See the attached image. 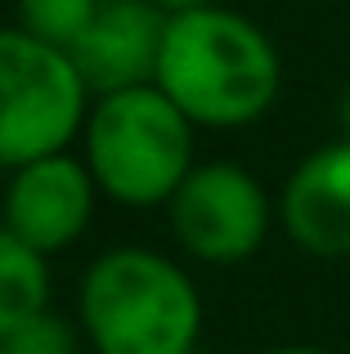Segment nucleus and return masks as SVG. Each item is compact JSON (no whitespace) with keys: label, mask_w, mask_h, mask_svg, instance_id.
Returning <instances> with one entry per match:
<instances>
[{"label":"nucleus","mask_w":350,"mask_h":354,"mask_svg":"<svg viewBox=\"0 0 350 354\" xmlns=\"http://www.w3.org/2000/svg\"><path fill=\"white\" fill-rule=\"evenodd\" d=\"M158 86L193 126L243 130L274 108L283 59L261 23L225 5L171 14Z\"/></svg>","instance_id":"nucleus-1"},{"label":"nucleus","mask_w":350,"mask_h":354,"mask_svg":"<svg viewBox=\"0 0 350 354\" xmlns=\"http://www.w3.org/2000/svg\"><path fill=\"white\" fill-rule=\"evenodd\" d=\"M81 332L99 354H193L202 292L153 247H113L90 260L77 292Z\"/></svg>","instance_id":"nucleus-2"},{"label":"nucleus","mask_w":350,"mask_h":354,"mask_svg":"<svg viewBox=\"0 0 350 354\" xmlns=\"http://www.w3.org/2000/svg\"><path fill=\"white\" fill-rule=\"evenodd\" d=\"M193 121L167 99V90L131 86L99 95L86 117V166L99 193L122 207H167L193 171Z\"/></svg>","instance_id":"nucleus-3"},{"label":"nucleus","mask_w":350,"mask_h":354,"mask_svg":"<svg viewBox=\"0 0 350 354\" xmlns=\"http://www.w3.org/2000/svg\"><path fill=\"white\" fill-rule=\"evenodd\" d=\"M90 90L68 50L36 41L23 27H0V166L14 171L86 130Z\"/></svg>","instance_id":"nucleus-4"},{"label":"nucleus","mask_w":350,"mask_h":354,"mask_svg":"<svg viewBox=\"0 0 350 354\" xmlns=\"http://www.w3.org/2000/svg\"><path fill=\"white\" fill-rule=\"evenodd\" d=\"M171 234L180 251L202 265H243L265 247L279 207L265 184L238 162H202L184 175L167 202Z\"/></svg>","instance_id":"nucleus-5"},{"label":"nucleus","mask_w":350,"mask_h":354,"mask_svg":"<svg viewBox=\"0 0 350 354\" xmlns=\"http://www.w3.org/2000/svg\"><path fill=\"white\" fill-rule=\"evenodd\" d=\"M95 193L99 184L90 175L86 157L72 153L36 157V162H23L9 171L0 225L14 238H23L32 251L54 256L86 234L90 216H95Z\"/></svg>","instance_id":"nucleus-6"},{"label":"nucleus","mask_w":350,"mask_h":354,"mask_svg":"<svg viewBox=\"0 0 350 354\" xmlns=\"http://www.w3.org/2000/svg\"><path fill=\"white\" fill-rule=\"evenodd\" d=\"M279 225L315 260H350V139L310 148L279 193Z\"/></svg>","instance_id":"nucleus-7"},{"label":"nucleus","mask_w":350,"mask_h":354,"mask_svg":"<svg viewBox=\"0 0 350 354\" xmlns=\"http://www.w3.org/2000/svg\"><path fill=\"white\" fill-rule=\"evenodd\" d=\"M167 23L171 14L158 0H104L95 23L68 50L90 95L153 86L162 41H167Z\"/></svg>","instance_id":"nucleus-8"},{"label":"nucleus","mask_w":350,"mask_h":354,"mask_svg":"<svg viewBox=\"0 0 350 354\" xmlns=\"http://www.w3.org/2000/svg\"><path fill=\"white\" fill-rule=\"evenodd\" d=\"M50 256L32 251L0 225V341L50 305Z\"/></svg>","instance_id":"nucleus-9"},{"label":"nucleus","mask_w":350,"mask_h":354,"mask_svg":"<svg viewBox=\"0 0 350 354\" xmlns=\"http://www.w3.org/2000/svg\"><path fill=\"white\" fill-rule=\"evenodd\" d=\"M104 0H18V27L36 41H50L59 50H72Z\"/></svg>","instance_id":"nucleus-10"},{"label":"nucleus","mask_w":350,"mask_h":354,"mask_svg":"<svg viewBox=\"0 0 350 354\" xmlns=\"http://www.w3.org/2000/svg\"><path fill=\"white\" fill-rule=\"evenodd\" d=\"M0 354H86L81 350V332L72 319L54 314L45 305L41 314L23 319L5 341H0Z\"/></svg>","instance_id":"nucleus-11"},{"label":"nucleus","mask_w":350,"mask_h":354,"mask_svg":"<svg viewBox=\"0 0 350 354\" xmlns=\"http://www.w3.org/2000/svg\"><path fill=\"white\" fill-rule=\"evenodd\" d=\"M256 354H337V350H328V346H306V341H288V346H265V350H256Z\"/></svg>","instance_id":"nucleus-12"},{"label":"nucleus","mask_w":350,"mask_h":354,"mask_svg":"<svg viewBox=\"0 0 350 354\" xmlns=\"http://www.w3.org/2000/svg\"><path fill=\"white\" fill-rule=\"evenodd\" d=\"M337 126H342V135L350 139V77L342 81V90H337Z\"/></svg>","instance_id":"nucleus-13"},{"label":"nucleus","mask_w":350,"mask_h":354,"mask_svg":"<svg viewBox=\"0 0 350 354\" xmlns=\"http://www.w3.org/2000/svg\"><path fill=\"white\" fill-rule=\"evenodd\" d=\"M167 14H189V9H211V5H220V0H158Z\"/></svg>","instance_id":"nucleus-14"},{"label":"nucleus","mask_w":350,"mask_h":354,"mask_svg":"<svg viewBox=\"0 0 350 354\" xmlns=\"http://www.w3.org/2000/svg\"><path fill=\"white\" fill-rule=\"evenodd\" d=\"M86 354H99V350H86Z\"/></svg>","instance_id":"nucleus-15"}]
</instances>
